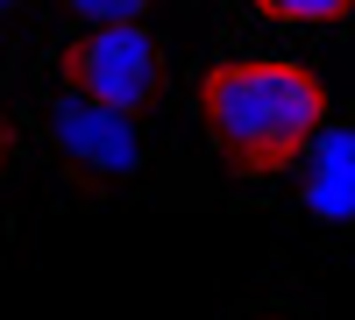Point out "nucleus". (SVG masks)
<instances>
[{"label": "nucleus", "instance_id": "nucleus-1", "mask_svg": "<svg viewBox=\"0 0 355 320\" xmlns=\"http://www.w3.org/2000/svg\"><path fill=\"white\" fill-rule=\"evenodd\" d=\"M199 114L214 128L220 157L234 171H291L306 157L313 128L327 121V93L306 65L284 57H249V65H214L199 85Z\"/></svg>", "mask_w": 355, "mask_h": 320}, {"label": "nucleus", "instance_id": "nucleus-2", "mask_svg": "<svg viewBox=\"0 0 355 320\" xmlns=\"http://www.w3.org/2000/svg\"><path fill=\"white\" fill-rule=\"evenodd\" d=\"M64 85L85 93V100H100V107H114V114L150 107V93H157V36L142 22L85 28L64 50Z\"/></svg>", "mask_w": 355, "mask_h": 320}, {"label": "nucleus", "instance_id": "nucleus-3", "mask_svg": "<svg viewBox=\"0 0 355 320\" xmlns=\"http://www.w3.org/2000/svg\"><path fill=\"white\" fill-rule=\"evenodd\" d=\"M50 142L64 150L71 164L85 171H100V178H128V171L142 164V135H135V114H114L100 100H85V93H57L50 107Z\"/></svg>", "mask_w": 355, "mask_h": 320}, {"label": "nucleus", "instance_id": "nucleus-4", "mask_svg": "<svg viewBox=\"0 0 355 320\" xmlns=\"http://www.w3.org/2000/svg\"><path fill=\"white\" fill-rule=\"evenodd\" d=\"M313 171H306V207L327 221H355V128H313Z\"/></svg>", "mask_w": 355, "mask_h": 320}, {"label": "nucleus", "instance_id": "nucleus-5", "mask_svg": "<svg viewBox=\"0 0 355 320\" xmlns=\"http://www.w3.org/2000/svg\"><path fill=\"white\" fill-rule=\"evenodd\" d=\"M270 22H341L355 0H256Z\"/></svg>", "mask_w": 355, "mask_h": 320}, {"label": "nucleus", "instance_id": "nucleus-6", "mask_svg": "<svg viewBox=\"0 0 355 320\" xmlns=\"http://www.w3.org/2000/svg\"><path fill=\"white\" fill-rule=\"evenodd\" d=\"M71 15H85L93 28H107V22H142V8H150V0H64Z\"/></svg>", "mask_w": 355, "mask_h": 320}, {"label": "nucleus", "instance_id": "nucleus-7", "mask_svg": "<svg viewBox=\"0 0 355 320\" xmlns=\"http://www.w3.org/2000/svg\"><path fill=\"white\" fill-rule=\"evenodd\" d=\"M15 8H21V0H0V15H15Z\"/></svg>", "mask_w": 355, "mask_h": 320}]
</instances>
